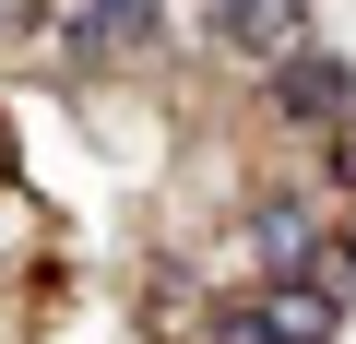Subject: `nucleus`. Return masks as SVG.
I'll return each instance as SVG.
<instances>
[{
  "label": "nucleus",
  "instance_id": "f257e3e1",
  "mask_svg": "<svg viewBox=\"0 0 356 344\" xmlns=\"http://www.w3.org/2000/svg\"><path fill=\"white\" fill-rule=\"evenodd\" d=\"M202 24H226L250 60H309V0H202Z\"/></svg>",
  "mask_w": 356,
  "mask_h": 344
},
{
  "label": "nucleus",
  "instance_id": "f03ea898",
  "mask_svg": "<svg viewBox=\"0 0 356 344\" xmlns=\"http://www.w3.org/2000/svg\"><path fill=\"white\" fill-rule=\"evenodd\" d=\"M250 249H261L273 285H309V261L332 249V226H321V202H261L250 214Z\"/></svg>",
  "mask_w": 356,
  "mask_h": 344
},
{
  "label": "nucleus",
  "instance_id": "7ed1b4c3",
  "mask_svg": "<svg viewBox=\"0 0 356 344\" xmlns=\"http://www.w3.org/2000/svg\"><path fill=\"white\" fill-rule=\"evenodd\" d=\"M273 83H285V107H309V131H344V119H356V83H344L332 60H285Z\"/></svg>",
  "mask_w": 356,
  "mask_h": 344
},
{
  "label": "nucleus",
  "instance_id": "20e7f679",
  "mask_svg": "<svg viewBox=\"0 0 356 344\" xmlns=\"http://www.w3.org/2000/svg\"><path fill=\"white\" fill-rule=\"evenodd\" d=\"M250 320H261L273 344H332V297H309V285H261Z\"/></svg>",
  "mask_w": 356,
  "mask_h": 344
},
{
  "label": "nucleus",
  "instance_id": "39448f33",
  "mask_svg": "<svg viewBox=\"0 0 356 344\" xmlns=\"http://www.w3.org/2000/svg\"><path fill=\"white\" fill-rule=\"evenodd\" d=\"M202 344H273V332H261L250 309H214V320H202Z\"/></svg>",
  "mask_w": 356,
  "mask_h": 344
},
{
  "label": "nucleus",
  "instance_id": "423d86ee",
  "mask_svg": "<svg viewBox=\"0 0 356 344\" xmlns=\"http://www.w3.org/2000/svg\"><path fill=\"white\" fill-rule=\"evenodd\" d=\"M0 179H13V119H0Z\"/></svg>",
  "mask_w": 356,
  "mask_h": 344
}]
</instances>
